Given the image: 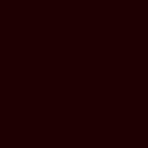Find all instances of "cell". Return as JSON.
Wrapping results in <instances>:
<instances>
[]
</instances>
